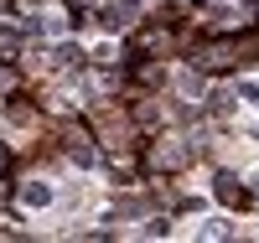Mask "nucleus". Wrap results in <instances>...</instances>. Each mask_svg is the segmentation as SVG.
Masks as SVG:
<instances>
[{
  "instance_id": "1",
  "label": "nucleus",
  "mask_w": 259,
  "mask_h": 243,
  "mask_svg": "<svg viewBox=\"0 0 259 243\" xmlns=\"http://www.w3.org/2000/svg\"><path fill=\"white\" fill-rule=\"evenodd\" d=\"M52 181H26L21 186V207H31V212H41V207H52Z\"/></svg>"
},
{
  "instance_id": "4",
  "label": "nucleus",
  "mask_w": 259,
  "mask_h": 243,
  "mask_svg": "<svg viewBox=\"0 0 259 243\" xmlns=\"http://www.w3.org/2000/svg\"><path fill=\"white\" fill-rule=\"evenodd\" d=\"M239 99H244V104H254V109H259V78H244V83H239Z\"/></svg>"
},
{
  "instance_id": "6",
  "label": "nucleus",
  "mask_w": 259,
  "mask_h": 243,
  "mask_svg": "<svg viewBox=\"0 0 259 243\" xmlns=\"http://www.w3.org/2000/svg\"><path fill=\"white\" fill-rule=\"evenodd\" d=\"M249 186H254V191H259V171H254V176H249Z\"/></svg>"
},
{
  "instance_id": "3",
  "label": "nucleus",
  "mask_w": 259,
  "mask_h": 243,
  "mask_svg": "<svg viewBox=\"0 0 259 243\" xmlns=\"http://www.w3.org/2000/svg\"><path fill=\"white\" fill-rule=\"evenodd\" d=\"M228 233V223H223V217H207V223L197 228V238H223Z\"/></svg>"
},
{
  "instance_id": "2",
  "label": "nucleus",
  "mask_w": 259,
  "mask_h": 243,
  "mask_svg": "<svg viewBox=\"0 0 259 243\" xmlns=\"http://www.w3.org/2000/svg\"><path fill=\"white\" fill-rule=\"evenodd\" d=\"M135 21V6H109V11H99V26L104 31H119V26H130Z\"/></svg>"
},
{
  "instance_id": "5",
  "label": "nucleus",
  "mask_w": 259,
  "mask_h": 243,
  "mask_svg": "<svg viewBox=\"0 0 259 243\" xmlns=\"http://www.w3.org/2000/svg\"><path fill=\"white\" fill-rule=\"evenodd\" d=\"M94 62H114V41H99V47H94Z\"/></svg>"
}]
</instances>
